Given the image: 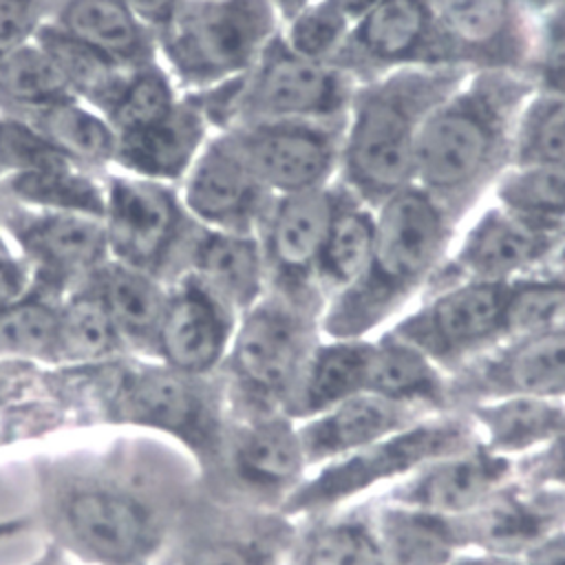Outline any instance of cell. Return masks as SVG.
Listing matches in <instances>:
<instances>
[{"instance_id": "6da1fadb", "label": "cell", "mask_w": 565, "mask_h": 565, "mask_svg": "<svg viewBox=\"0 0 565 565\" xmlns=\"http://www.w3.org/2000/svg\"><path fill=\"white\" fill-rule=\"evenodd\" d=\"M532 84L514 71H470L428 115L415 154V185L461 225L512 163L514 130Z\"/></svg>"}, {"instance_id": "7a4b0ae2", "label": "cell", "mask_w": 565, "mask_h": 565, "mask_svg": "<svg viewBox=\"0 0 565 565\" xmlns=\"http://www.w3.org/2000/svg\"><path fill=\"white\" fill-rule=\"evenodd\" d=\"M461 223L419 185L375 207V238L358 280L327 302L324 338H366L386 329L430 285Z\"/></svg>"}, {"instance_id": "3957f363", "label": "cell", "mask_w": 565, "mask_h": 565, "mask_svg": "<svg viewBox=\"0 0 565 565\" xmlns=\"http://www.w3.org/2000/svg\"><path fill=\"white\" fill-rule=\"evenodd\" d=\"M468 73L450 64L408 66L355 82L335 183L373 207L413 185L422 128Z\"/></svg>"}, {"instance_id": "277c9868", "label": "cell", "mask_w": 565, "mask_h": 565, "mask_svg": "<svg viewBox=\"0 0 565 565\" xmlns=\"http://www.w3.org/2000/svg\"><path fill=\"white\" fill-rule=\"evenodd\" d=\"M322 311L265 291L238 316L223 360L232 415L287 411L322 335Z\"/></svg>"}, {"instance_id": "5b68a950", "label": "cell", "mask_w": 565, "mask_h": 565, "mask_svg": "<svg viewBox=\"0 0 565 565\" xmlns=\"http://www.w3.org/2000/svg\"><path fill=\"white\" fill-rule=\"evenodd\" d=\"M353 86L344 71L294 53L278 33L247 73L185 95L218 132L256 121L344 119Z\"/></svg>"}, {"instance_id": "8992f818", "label": "cell", "mask_w": 565, "mask_h": 565, "mask_svg": "<svg viewBox=\"0 0 565 565\" xmlns=\"http://www.w3.org/2000/svg\"><path fill=\"white\" fill-rule=\"evenodd\" d=\"M472 441H477V433L463 411L433 413L309 470L280 512L294 521L335 512L362 494L395 486L424 463L461 450Z\"/></svg>"}, {"instance_id": "52a82bcc", "label": "cell", "mask_w": 565, "mask_h": 565, "mask_svg": "<svg viewBox=\"0 0 565 565\" xmlns=\"http://www.w3.org/2000/svg\"><path fill=\"white\" fill-rule=\"evenodd\" d=\"M278 33L271 0H183L157 51L177 88L199 93L247 73Z\"/></svg>"}, {"instance_id": "ba28073f", "label": "cell", "mask_w": 565, "mask_h": 565, "mask_svg": "<svg viewBox=\"0 0 565 565\" xmlns=\"http://www.w3.org/2000/svg\"><path fill=\"white\" fill-rule=\"evenodd\" d=\"M104 190L110 260L143 269L166 285L181 276L199 223L185 210L179 185L110 168Z\"/></svg>"}, {"instance_id": "9c48e42d", "label": "cell", "mask_w": 565, "mask_h": 565, "mask_svg": "<svg viewBox=\"0 0 565 565\" xmlns=\"http://www.w3.org/2000/svg\"><path fill=\"white\" fill-rule=\"evenodd\" d=\"M508 282H452L419 296L386 331L452 375L503 340Z\"/></svg>"}, {"instance_id": "30bf717a", "label": "cell", "mask_w": 565, "mask_h": 565, "mask_svg": "<svg viewBox=\"0 0 565 565\" xmlns=\"http://www.w3.org/2000/svg\"><path fill=\"white\" fill-rule=\"evenodd\" d=\"M214 470L227 475L243 508L280 512L309 472L296 419L282 411L232 415Z\"/></svg>"}, {"instance_id": "8fae6325", "label": "cell", "mask_w": 565, "mask_h": 565, "mask_svg": "<svg viewBox=\"0 0 565 565\" xmlns=\"http://www.w3.org/2000/svg\"><path fill=\"white\" fill-rule=\"evenodd\" d=\"M0 230L20 247L33 271V287L60 300L110 258L104 221L95 216L0 199Z\"/></svg>"}, {"instance_id": "7c38bea8", "label": "cell", "mask_w": 565, "mask_h": 565, "mask_svg": "<svg viewBox=\"0 0 565 565\" xmlns=\"http://www.w3.org/2000/svg\"><path fill=\"white\" fill-rule=\"evenodd\" d=\"M166 369L126 373L117 388V408L126 419L159 426L185 441L205 468H216L225 433V406L218 393L201 380Z\"/></svg>"}, {"instance_id": "4fadbf2b", "label": "cell", "mask_w": 565, "mask_h": 565, "mask_svg": "<svg viewBox=\"0 0 565 565\" xmlns=\"http://www.w3.org/2000/svg\"><path fill=\"white\" fill-rule=\"evenodd\" d=\"M344 119L256 121L230 130L234 148L271 194L333 185L340 168Z\"/></svg>"}, {"instance_id": "5bb4252c", "label": "cell", "mask_w": 565, "mask_h": 565, "mask_svg": "<svg viewBox=\"0 0 565 565\" xmlns=\"http://www.w3.org/2000/svg\"><path fill=\"white\" fill-rule=\"evenodd\" d=\"M444 62L468 71L523 73L536 11L527 0H430Z\"/></svg>"}, {"instance_id": "9a60e30c", "label": "cell", "mask_w": 565, "mask_h": 565, "mask_svg": "<svg viewBox=\"0 0 565 565\" xmlns=\"http://www.w3.org/2000/svg\"><path fill=\"white\" fill-rule=\"evenodd\" d=\"M335 183L274 196L271 210L258 232L267 291L324 311V298L318 289V263L335 207Z\"/></svg>"}, {"instance_id": "2e32d148", "label": "cell", "mask_w": 565, "mask_h": 565, "mask_svg": "<svg viewBox=\"0 0 565 565\" xmlns=\"http://www.w3.org/2000/svg\"><path fill=\"white\" fill-rule=\"evenodd\" d=\"M353 82L408 66L446 64L430 0H380L349 26L331 57Z\"/></svg>"}, {"instance_id": "e0dca14e", "label": "cell", "mask_w": 565, "mask_h": 565, "mask_svg": "<svg viewBox=\"0 0 565 565\" xmlns=\"http://www.w3.org/2000/svg\"><path fill=\"white\" fill-rule=\"evenodd\" d=\"M505 395L565 399V327L505 338L448 375L452 411Z\"/></svg>"}, {"instance_id": "ac0fdd59", "label": "cell", "mask_w": 565, "mask_h": 565, "mask_svg": "<svg viewBox=\"0 0 565 565\" xmlns=\"http://www.w3.org/2000/svg\"><path fill=\"white\" fill-rule=\"evenodd\" d=\"M461 227L426 291L452 282H512L534 267L558 232L530 223L494 201L472 212Z\"/></svg>"}, {"instance_id": "d6986e66", "label": "cell", "mask_w": 565, "mask_h": 565, "mask_svg": "<svg viewBox=\"0 0 565 565\" xmlns=\"http://www.w3.org/2000/svg\"><path fill=\"white\" fill-rule=\"evenodd\" d=\"M190 216L210 230L258 234L274 196L225 132H212L179 183Z\"/></svg>"}, {"instance_id": "ffe728a7", "label": "cell", "mask_w": 565, "mask_h": 565, "mask_svg": "<svg viewBox=\"0 0 565 565\" xmlns=\"http://www.w3.org/2000/svg\"><path fill=\"white\" fill-rule=\"evenodd\" d=\"M238 316L192 274L168 282V300L157 333L166 366L207 375L223 366Z\"/></svg>"}, {"instance_id": "44dd1931", "label": "cell", "mask_w": 565, "mask_h": 565, "mask_svg": "<svg viewBox=\"0 0 565 565\" xmlns=\"http://www.w3.org/2000/svg\"><path fill=\"white\" fill-rule=\"evenodd\" d=\"M514 477V461L488 450L479 439L441 455L384 490L382 501L461 516ZM380 499V497H377Z\"/></svg>"}, {"instance_id": "7402d4cb", "label": "cell", "mask_w": 565, "mask_h": 565, "mask_svg": "<svg viewBox=\"0 0 565 565\" xmlns=\"http://www.w3.org/2000/svg\"><path fill=\"white\" fill-rule=\"evenodd\" d=\"M463 552L525 556L547 534L565 525L556 490H539L510 479L468 514L455 516Z\"/></svg>"}, {"instance_id": "603a6c76", "label": "cell", "mask_w": 565, "mask_h": 565, "mask_svg": "<svg viewBox=\"0 0 565 565\" xmlns=\"http://www.w3.org/2000/svg\"><path fill=\"white\" fill-rule=\"evenodd\" d=\"M212 132L201 108L181 93L166 117L117 135L113 168L179 185Z\"/></svg>"}, {"instance_id": "cb8c5ba5", "label": "cell", "mask_w": 565, "mask_h": 565, "mask_svg": "<svg viewBox=\"0 0 565 565\" xmlns=\"http://www.w3.org/2000/svg\"><path fill=\"white\" fill-rule=\"evenodd\" d=\"M428 415L433 413L417 406L358 393L296 424L309 470H313Z\"/></svg>"}, {"instance_id": "d4e9b609", "label": "cell", "mask_w": 565, "mask_h": 565, "mask_svg": "<svg viewBox=\"0 0 565 565\" xmlns=\"http://www.w3.org/2000/svg\"><path fill=\"white\" fill-rule=\"evenodd\" d=\"M185 271L201 280L236 316L254 307L267 291V269L258 234L199 225L185 256Z\"/></svg>"}, {"instance_id": "484cf974", "label": "cell", "mask_w": 565, "mask_h": 565, "mask_svg": "<svg viewBox=\"0 0 565 565\" xmlns=\"http://www.w3.org/2000/svg\"><path fill=\"white\" fill-rule=\"evenodd\" d=\"M62 519L71 536L102 561H128L152 536L143 505L130 494L108 488L71 492L62 503Z\"/></svg>"}, {"instance_id": "4316f807", "label": "cell", "mask_w": 565, "mask_h": 565, "mask_svg": "<svg viewBox=\"0 0 565 565\" xmlns=\"http://www.w3.org/2000/svg\"><path fill=\"white\" fill-rule=\"evenodd\" d=\"M477 439L512 461L550 444L565 428V399L505 395L463 408Z\"/></svg>"}, {"instance_id": "83f0119b", "label": "cell", "mask_w": 565, "mask_h": 565, "mask_svg": "<svg viewBox=\"0 0 565 565\" xmlns=\"http://www.w3.org/2000/svg\"><path fill=\"white\" fill-rule=\"evenodd\" d=\"M49 24L132 66L159 60L154 31L119 0H57Z\"/></svg>"}, {"instance_id": "f1b7e54d", "label": "cell", "mask_w": 565, "mask_h": 565, "mask_svg": "<svg viewBox=\"0 0 565 565\" xmlns=\"http://www.w3.org/2000/svg\"><path fill=\"white\" fill-rule=\"evenodd\" d=\"M371 519L386 565H450L463 552L455 516L377 499Z\"/></svg>"}, {"instance_id": "f546056e", "label": "cell", "mask_w": 565, "mask_h": 565, "mask_svg": "<svg viewBox=\"0 0 565 565\" xmlns=\"http://www.w3.org/2000/svg\"><path fill=\"white\" fill-rule=\"evenodd\" d=\"M371 355L373 335L322 338L313 349L285 413L298 422L347 397L364 393Z\"/></svg>"}, {"instance_id": "4dcf8cb0", "label": "cell", "mask_w": 565, "mask_h": 565, "mask_svg": "<svg viewBox=\"0 0 565 565\" xmlns=\"http://www.w3.org/2000/svg\"><path fill=\"white\" fill-rule=\"evenodd\" d=\"M364 393L417 406L428 413L452 411L448 404V375L424 353L386 329L373 335Z\"/></svg>"}, {"instance_id": "1f68e13d", "label": "cell", "mask_w": 565, "mask_h": 565, "mask_svg": "<svg viewBox=\"0 0 565 565\" xmlns=\"http://www.w3.org/2000/svg\"><path fill=\"white\" fill-rule=\"evenodd\" d=\"M296 539L294 519L247 508L241 523L194 543L181 565H287Z\"/></svg>"}, {"instance_id": "d6a6232c", "label": "cell", "mask_w": 565, "mask_h": 565, "mask_svg": "<svg viewBox=\"0 0 565 565\" xmlns=\"http://www.w3.org/2000/svg\"><path fill=\"white\" fill-rule=\"evenodd\" d=\"M93 280L121 340L154 351L168 285L143 269L110 258L93 271Z\"/></svg>"}, {"instance_id": "836d02e7", "label": "cell", "mask_w": 565, "mask_h": 565, "mask_svg": "<svg viewBox=\"0 0 565 565\" xmlns=\"http://www.w3.org/2000/svg\"><path fill=\"white\" fill-rule=\"evenodd\" d=\"M35 42L49 55L75 99L104 117L113 110L135 68L132 64L119 62L53 24H44L35 35Z\"/></svg>"}, {"instance_id": "e575fe53", "label": "cell", "mask_w": 565, "mask_h": 565, "mask_svg": "<svg viewBox=\"0 0 565 565\" xmlns=\"http://www.w3.org/2000/svg\"><path fill=\"white\" fill-rule=\"evenodd\" d=\"M335 207L316 276L324 307L358 280L375 238V207L340 183H335Z\"/></svg>"}, {"instance_id": "d590c367", "label": "cell", "mask_w": 565, "mask_h": 565, "mask_svg": "<svg viewBox=\"0 0 565 565\" xmlns=\"http://www.w3.org/2000/svg\"><path fill=\"white\" fill-rule=\"evenodd\" d=\"M287 565H386L371 505L340 508L307 521Z\"/></svg>"}, {"instance_id": "8d00e7d4", "label": "cell", "mask_w": 565, "mask_h": 565, "mask_svg": "<svg viewBox=\"0 0 565 565\" xmlns=\"http://www.w3.org/2000/svg\"><path fill=\"white\" fill-rule=\"evenodd\" d=\"M0 199L33 210L104 218V174L77 163L51 170L13 172L0 179Z\"/></svg>"}, {"instance_id": "74e56055", "label": "cell", "mask_w": 565, "mask_h": 565, "mask_svg": "<svg viewBox=\"0 0 565 565\" xmlns=\"http://www.w3.org/2000/svg\"><path fill=\"white\" fill-rule=\"evenodd\" d=\"M18 119L29 121L79 166L99 174L113 168L117 132L104 115L84 102L62 99Z\"/></svg>"}, {"instance_id": "f35d334b", "label": "cell", "mask_w": 565, "mask_h": 565, "mask_svg": "<svg viewBox=\"0 0 565 565\" xmlns=\"http://www.w3.org/2000/svg\"><path fill=\"white\" fill-rule=\"evenodd\" d=\"M490 201L541 227H565V161L508 166L492 185Z\"/></svg>"}, {"instance_id": "ab89813d", "label": "cell", "mask_w": 565, "mask_h": 565, "mask_svg": "<svg viewBox=\"0 0 565 565\" xmlns=\"http://www.w3.org/2000/svg\"><path fill=\"white\" fill-rule=\"evenodd\" d=\"M124 344L93 274L60 300L57 355L68 360L108 358Z\"/></svg>"}, {"instance_id": "60d3db41", "label": "cell", "mask_w": 565, "mask_h": 565, "mask_svg": "<svg viewBox=\"0 0 565 565\" xmlns=\"http://www.w3.org/2000/svg\"><path fill=\"white\" fill-rule=\"evenodd\" d=\"M73 93L35 40L0 55V115L24 117Z\"/></svg>"}, {"instance_id": "b9f144b4", "label": "cell", "mask_w": 565, "mask_h": 565, "mask_svg": "<svg viewBox=\"0 0 565 565\" xmlns=\"http://www.w3.org/2000/svg\"><path fill=\"white\" fill-rule=\"evenodd\" d=\"M60 298L31 289L0 311V355L57 358Z\"/></svg>"}, {"instance_id": "7bdbcfd3", "label": "cell", "mask_w": 565, "mask_h": 565, "mask_svg": "<svg viewBox=\"0 0 565 565\" xmlns=\"http://www.w3.org/2000/svg\"><path fill=\"white\" fill-rule=\"evenodd\" d=\"M543 161H565V95L532 90L516 121L512 163Z\"/></svg>"}, {"instance_id": "ee69618b", "label": "cell", "mask_w": 565, "mask_h": 565, "mask_svg": "<svg viewBox=\"0 0 565 565\" xmlns=\"http://www.w3.org/2000/svg\"><path fill=\"white\" fill-rule=\"evenodd\" d=\"M179 95L181 90L177 88L161 60L139 64L132 68L119 99L106 119L117 135L137 130L166 117L177 104Z\"/></svg>"}, {"instance_id": "f6af8a7d", "label": "cell", "mask_w": 565, "mask_h": 565, "mask_svg": "<svg viewBox=\"0 0 565 565\" xmlns=\"http://www.w3.org/2000/svg\"><path fill=\"white\" fill-rule=\"evenodd\" d=\"M565 327V285L521 276L508 282L503 340Z\"/></svg>"}, {"instance_id": "bcb514c9", "label": "cell", "mask_w": 565, "mask_h": 565, "mask_svg": "<svg viewBox=\"0 0 565 565\" xmlns=\"http://www.w3.org/2000/svg\"><path fill=\"white\" fill-rule=\"evenodd\" d=\"M351 20L331 0H311L280 24L282 42L298 55L331 62Z\"/></svg>"}, {"instance_id": "7dc6e473", "label": "cell", "mask_w": 565, "mask_h": 565, "mask_svg": "<svg viewBox=\"0 0 565 565\" xmlns=\"http://www.w3.org/2000/svg\"><path fill=\"white\" fill-rule=\"evenodd\" d=\"M523 75L534 90L565 95V4L536 13Z\"/></svg>"}, {"instance_id": "c3c4849f", "label": "cell", "mask_w": 565, "mask_h": 565, "mask_svg": "<svg viewBox=\"0 0 565 565\" xmlns=\"http://www.w3.org/2000/svg\"><path fill=\"white\" fill-rule=\"evenodd\" d=\"M71 163L77 161L62 152L29 121L0 115V179L13 172L51 170Z\"/></svg>"}, {"instance_id": "681fc988", "label": "cell", "mask_w": 565, "mask_h": 565, "mask_svg": "<svg viewBox=\"0 0 565 565\" xmlns=\"http://www.w3.org/2000/svg\"><path fill=\"white\" fill-rule=\"evenodd\" d=\"M57 0H0V55L35 40Z\"/></svg>"}, {"instance_id": "f907efd6", "label": "cell", "mask_w": 565, "mask_h": 565, "mask_svg": "<svg viewBox=\"0 0 565 565\" xmlns=\"http://www.w3.org/2000/svg\"><path fill=\"white\" fill-rule=\"evenodd\" d=\"M514 479L539 490H565V428L536 452L516 459Z\"/></svg>"}, {"instance_id": "816d5d0a", "label": "cell", "mask_w": 565, "mask_h": 565, "mask_svg": "<svg viewBox=\"0 0 565 565\" xmlns=\"http://www.w3.org/2000/svg\"><path fill=\"white\" fill-rule=\"evenodd\" d=\"M33 289V271L22 256L0 249V311L22 300Z\"/></svg>"}, {"instance_id": "f5cc1de1", "label": "cell", "mask_w": 565, "mask_h": 565, "mask_svg": "<svg viewBox=\"0 0 565 565\" xmlns=\"http://www.w3.org/2000/svg\"><path fill=\"white\" fill-rule=\"evenodd\" d=\"M525 276L565 285V227L552 234L545 249L536 258L534 267Z\"/></svg>"}, {"instance_id": "db71d44e", "label": "cell", "mask_w": 565, "mask_h": 565, "mask_svg": "<svg viewBox=\"0 0 565 565\" xmlns=\"http://www.w3.org/2000/svg\"><path fill=\"white\" fill-rule=\"evenodd\" d=\"M119 2H124L157 35V31H161L168 24V20L172 18V13L183 0H119Z\"/></svg>"}, {"instance_id": "11a10c76", "label": "cell", "mask_w": 565, "mask_h": 565, "mask_svg": "<svg viewBox=\"0 0 565 565\" xmlns=\"http://www.w3.org/2000/svg\"><path fill=\"white\" fill-rule=\"evenodd\" d=\"M525 565H565V525L547 534L523 556Z\"/></svg>"}, {"instance_id": "9f6ffc18", "label": "cell", "mask_w": 565, "mask_h": 565, "mask_svg": "<svg viewBox=\"0 0 565 565\" xmlns=\"http://www.w3.org/2000/svg\"><path fill=\"white\" fill-rule=\"evenodd\" d=\"M450 565H525V561L521 556L492 552H461Z\"/></svg>"}, {"instance_id": "6f0895ef", "label": "cell", "mask_w": 565, "mask_h": 565, "mask_svg": "<svg viewBox=\"0 0 565 565\" xmlns=\"http://www.w3.org/2000/svg\"><path fill=\"white\" fill-rule=\"evenodd\" d=\"M331 2L353 22L362 11H366L369 7H373L380 0H331Z\"/></svg>"}, {"instance_id": "680465c9", "label": "cell", "mask_w": 565, "mask_h": 565, "mask_svg": "<svg viewBox=\"0 0 565 565\" xmlns=\"http://www.w3.org/2000/svg\"><path fill=\"white\" fill-rule=\"evenodd\" d=\"M309 2H311V0H271L276 13H278V18H280V24H282L289 15H294L298 9H302L305 4H309Z\"/></svg>"}, {"instance_id": "91938a15", "label": "cell", "mask_w": 565, "mask_h": 565, "mask_svg": "<svg viewBox=\"0 0 565 565\" xmlns=\"http://www.w3.org/2000/svg\"><path fill=\"white\" fill-rule=\"evenodd\" d=\"M532 4V9L539 13V11H545V9H552V7H561L565 4V0H527Z\"/></svg>"}, {"instance_id": "94428289", "label": "cell", "mask_w": 565, "mask_h": 565, "mask_svg": "<svg viewBox=\"0 0 565 565\" xmlns=\"http://www.w3.org/2000/svg\"><path fill=\"white\" fill-rule=\"evenodd\" d=\"M558 492V499H561V505H563V510H565V490H556Z\"/></svg>"}, {"instance_id": "6125c7cd", "label": "cell", "mask_w": 565, "mask_h": 565, "mask_svg": "<svg viewBox=\"0 0 565 565\" xmlns=\"http://www.w3.org/2000/svg\"><path fill=\"white\" fill-rule=\"evenodd\" d=\"M0 249H7V245H4V238H2V234H0Z\"/></svg>"}]
</instances>
